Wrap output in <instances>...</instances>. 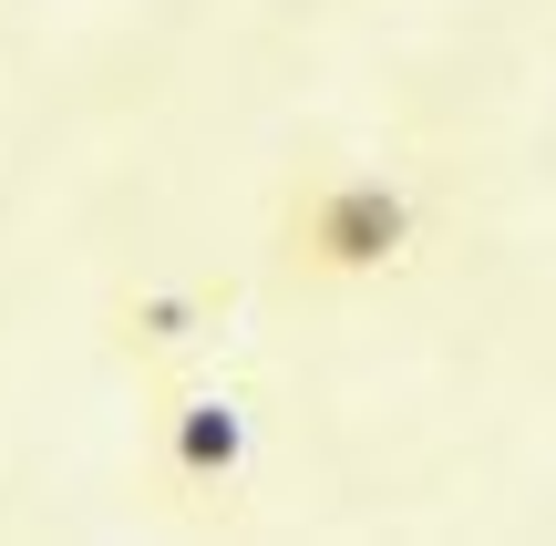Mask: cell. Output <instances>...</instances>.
I'll return each mask as SVG.
<instances>
[{
	"mask_svg": "<svg viewBox=\"0 0 556 546\" xmlns=\"http://www.w3.org/2000/svg\"><path fill=\"white\" fill-rule=\"evenodd\" d=\"M248 465V412L227 392H176L165 403V474L176 485H227Z\"/></svg>",
	"mask_w": 556,
	"mask_h": 546,
	"instance_id": "obj_2",
	"label": "cell"
},
{
	"mask_svg": "<svg viewBox=\"0 0 556 546\" xmlns=\"http://www.w3.org/2000/svg\"><path fill=\"white\" fill-rule=\"evenodd\" d=\"M289 247L319 279H381L413 247V196L381 186V176H330V186H309L289 206Z\"/></svg>",
	"mask_w": 556,
	"mask_h": 546,
	"instance_id": "obj_1",
	"label": "cell"
}]
</instances>
